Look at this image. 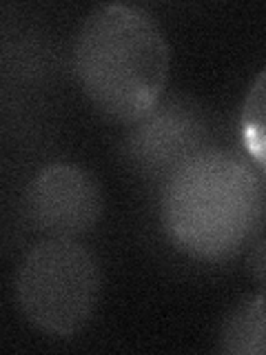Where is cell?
<instances>
[{
  "mask_svg": "<svg viewBox=\"0 0 266 355\" xmlns=\"http://www.w3.org/2000/svg\"><path fill=\"white\" fill-rule=\"evenodd\" d=\"M264 222L262 178L229 149H200L166 178L162 225L175 247L191 258L224 262L260 236Z\"/></svg>",
  "mask_w": 266,
  "mask_h": 355,
  "instance_id": "6da1fadb",
  "label": "cell"
},
{
  "mask_svg": "<svg viewBox=\"0 0 266 355\" xmlns=\"http://www.w3.org/2000/svg\"><path fill=\"white\" fill-rule=\"evenodd\" d=\"M76 76L105 116L140 122L162 96L169 47L144 11L129 5L98 7L78 33Z\"/></svg>",
  "mask_w": 266,
  "mask_h": 355,
  "instance_id": "7a4b0ae2",
  "label": "cell"
},
{
  "mask_svg": "<svg viewBox=\"0 0 266 355\" xmlns=\"http://www.w3.org/2000/svg\"><path fill=\"white\" fill-rule=\"evenodd\" d=\"M18 306L47 336L71 338L91 320L100 295L94 253L73 238H49L22 260L16 277Z\"/></svg>",
  "mask_w": 266,
  "mask_h": 355,
  "instance_id": "3957f363",
  "label": "cell"
},
{
  "mask_svg": "<svg viewBox=\"0 0 266 355\" xmlns=\"http://www.w3.org/2000/svg\"><path fill=\"white\" fill-rule=\"evenodd\" d=\"M103 211L94 175L82 166L58 162L33 178L27 189V214L51 238H76L91 229Z\"/></svg>",
  "mask_w": 266,
  "mask_h": 355,
  "instance_id": "277c9868",
  "label": "cell"
},
{
  "mask_svg": "<svg viewBox=\"0 0 266 355\" xmlns=\"http://www.w3.org/2000/svg\"><path fill=\"white\" fill-rule=\"evenodd\" d=\"M204 127L191 107L155 105L129 138V155L147 173H173L186 158L204 149Z\"/></svg>",
  "mask_w": 266,
  "mask_h": 355,
  "instance_id": "5b68a950",
  "label": "cell"
},
{
  "mask_svg": "<svg viewBox=\"0 0 266 355\" xmlns=\"http://www.w3.org/2000/svg\"><path fill=\"white\" fill-rule=\"evenodd\" d=\"M220 349L233 355H266V291L231 311L220 331Z\"/></svg>",
  "mask_w": 266,
  "mask_h": 355,
  "instance_id": "8992f818",
  "label": "cell"
},
{
  "mask_svg": "<svg viewBox=\"0 0 266 355\" xmlns=\"http://www.w3.org/2000/svg\"><path fill=\"white\" fill-rule=\"evenodd\" d=\"M240 127L249 158L266 175V69L255 78V83L249 89Z\"/></svg>",
  "mask_w": 266,
  "mask_h": 355,
  "instance_id": "52a82bcc",
  "label": "cell"
},
{
  "mask_svg": "<svg viewBox=\"0 0 266 355\" xmlns=\"http://www.w3.org/2000/svg\"><path fill=\"white\" fill-rule=\"evenodd\" d=\"M247 264H249V271L253 275V280L260 282L262 286H266V238H260L251 247Z\"/></svg>",
  "mask_w": 266,
  "mask_h": 355,
  "instance_id": "ba28073f",
  "label": "cell"
}]
</instances>
